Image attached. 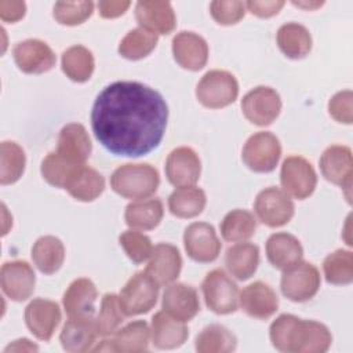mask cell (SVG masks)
<instances>
[{
    "mask_svg": "<svg viewBox=\"0 0 353 353\" xmlns=\"http://www.w3.org/2000/svg\"><path fill=\"white\" fill-rule=\"evenodd\" d=\"M276 40L281 52L291 59L305 58L312 50L310 32L296 22L281 25L277 30Z\"/></svg>",
    "mask_w": 353,
    "mask_h": 353,
    "instance_id": "f546056e",
    "label": "cell"
},
{
    "mask_svg": "<svg viewBox=\"0 0 353 353\" xmlns=\"http://www.w3.org/2000/svg\"><path fill=\"white\" fill-rule=\"evenodd\" d=\"M303 248L299 240L284 232L273 233L266 241V256L273 268L284 270L301 261Z\"/></svg>",
    "mask_w": 353,
    "mask_h": 353,
    "instance_id": "83f0119b",
    "label": "cell"
},
{
    "mask_svg": "<svg viewBox=\"0 0 353 353\" xmlns=\"http://www.w3.org/2000/svg\"><path fill=\"white\" fill-rule=\"evenodd\" d=\"M239 95V83L236 77L226 72L214 69L207 72L196 87L199 102L210 109H221L236 101Z\"/></svg>",
    "mask_w": 353,
    "mask_h": 353,
    "instance_id": "277c9868",
    "label": "cell"
},
{
    "mask_svg": "<svg viewBox=\"0 0 353 353\" xmlns=\"http://www.w3.org/2000/svg\"><path fill=\"white\" fill-rule=\"evenodd\" d=\"M241 110L248 121L263 127L272 124L281 110V99L276 90L258 85L241 99Z\"/></svg>",
    "mask_w": 353,
    "mask_h": 353,
    "instance_id": "8fae6325",
    "label": "cell"
},
{
    "mask_svg": "<svg viewBox=\"0 0 353 353\" xmlns=\"http://www.w3.org/2000/svg\"><path fill=\"white\" fill-rule=\"evenodd\" d=\"M183 245L189 258L201 263L215 261L222 247L214 226L205 222H193L185 229Z\"/></svg>",
    "mask_w": 353,
    "mask_h": 353,
    "instance_id": "7c38bea8",
    "label": "cell"
},
{
    "mask_svg": "<svg viewBox=\"0 0 353 353\" xmlns=\"http://www.w3.org/2000/svg\"><path fill=\"white\" fill-rule=\"evenodd\" d=\"M284 6L283 0H266V1H256V0H251L245 3V8L259 17V18H269L276 15Z\"/></svg>",
    "mask_w": 353,
    "mask_h": 353,
    "instance_id": "7dc6e473",
    "label": "cell"
},
{
    "mask_svg": "<svg viewBox=\"0 0 353 353\" xmlns=\"http://www.w3.org/2000/svg\"><path fill=\"white\" fill-rule=\"evenodd\" d=\"M160 185L159 171L148 163H127L117 167L110 176L112 189L125 199L150 197Z\"/></svg>",
    "mask_w": 353,
    "mask_h": 353,
    "instance_id": "3957f363",
    "label": "cell"
},
{
    "mask_svg": "<svg viewBox=\"0 0 353 353\" xmlns=\"http://www.w3.org/2000/svg\"><path fill=\"white\" fill-rule=\"evenodd\" d=\"M225 265L237 280L250 279L259 265V248L252 243H237L228 248Z\"/></svg>",
    "mask_w": 353,
    "mask_h": 353,
    "instance_id": "4dcf8cb0",
    "label": "cell"
},
{
    "mask_svg": "<svg viewBox=\"0 0 353 353\" xmlns=\"http://www.w3.org/2000/svg\"><path fill=\"white\" fill-rule=\"evenodd\" d=\"M294 6H298V7H305V8H316V7H320L323 4V1L320 3H299V1H292Z\"/></svg>",
    "mask_w": 353,
    "mask_h": 353,
    "instance_id": "816d5d0a",
    "label": "cell"
},
{
    "mask_svg": "<svg viewBox=\"0 0 353 353\" xmlns=\"http://www.w3.org/2000/svg\"><path fill=\"white\" fill-rule=\"evenodd\" d=\"M81 165H84V164H81ZM81 165L70 163L69 160H66L57 152H51L43 159L40 171H41L43 178L50 185H52L55 188H63L68 178L72 175V172Z\"/></svg>",
    "mask_w": 353,
    "mask_h": 353,
    "instance_id": "b9f144b4",
    "label": "cell"
},
{
    "mask_svg": "<svg viewBox=\"0 0 353 353\" xmlns=\"http://www.w3.org/2000/svg\"><path fill=\"white\" fill-rule=\"evenodd\" d=\"M26 11L23 1H0V18L6 22L19 21Z\"/></svg>",
    "mask_w": 353,
    "mask_h": 353,
    "instance_id": "c3c4849f",
    "label": "cell"
},
{
    "mask_svg": "<svg viewBox=\"0 0 353 353\" xmlns=\"http://www.w3.org/2000/svg\"><path fill=\"white\" fill-rule=\"evenodd\" d=\"M61 321L59 305L54 301L36 298L25 309V323L29 331L40 341H50Z\"/></svg>",
    "mask_w": 353,
    "mask_h": 353,
    "instance_id": "e0dca14e",
    "label": "cell"
},
{
    "mask_svg": "<svg viewBox=\"0 0 353 353\" xmlns=\"http://www.w3.org/2000/svg\"><path fill=\"white\" fill-rule=\"evenodd\" d=\"M3 292L12 301H26L34 291L36 274L26 261L4 262L0 270Z\"/></svg>",
    "mask_w": 353,
    "mask_h": 353,
    "instance_id": "9a60e30c",
    "label": "cell"
},
{
    "mask_svg": "<svg viewBox=\"0 0 353 353\" xmlns=\"http://www.w3.org/2000/svg\"><path fill=\"white\" fill-rule=\"evenodd\" d=\"M124 320V313L119 303V296L116 294H105L101 302V309L98 316L94 319L95 327L99 336L113 335L119 325Z\"/></svg>",
    "mask_w": 353,
    "mask_h": 353,
    "instance_id": "60d3db41",
    "label": "cell"
},
{
    "mask_svg": "<svg viewBox=\"0 0 353 353\" xmlns=\"http://www.w3.org/2000/svg\"><path fill=\"white\" fill-rule=\"evenodd\" d=\"M199 353H229L237 346L233 332L221 324H210L201 330L194 341Z\"/></svg>",
    "mask_w": 353,
    "mask_h": 353,
    "instance_id": "d590c367",
    "label": "cell"
},
{
    "mask_svg": "<svg viewBox=\"0 0 353 353\" xmlns=\"http://www.w3.org/2000/svg\"><path fill=\"white\" fill-rule=\"evenodd\" d=\"M152 342L157 349H175L183 345L186 341L189 331L185 325V321H181L167 312H157L152 317V328H150Z\"/></svg>",
    "mask_w": 353,
    "mask_h": 353,
    "instance_id": "4316f807",
    "label": "cell"
},
{
    "mask_svg": "<svg viewBox=\"0 0 353 353\" xmlns=\"http://www.w3.org/2000/svg\"><path fill=\"white\" fill-rule=\"evenodd\" d=\"M320 170L323 176L346 190L347 201H350V186L353 175V159L349 146L331 145L320 157Z\"/></svg>",
    "mask_w": 353,
    "mask_h": 353,
    "instance_id": "4fadbf2b",
    "label": "cell"
},
{
    "mask_svg": "<svg viewBox=\"0 0 353 353\" xmlns=\"http://www.w3.org/2000/svg\"><path fill=\"white\" fill-rule=\"evenodd\" d=\"M325 280L330 284L343 285L353 281V254L346 250H336L323 262Z\"/></svg>",
    "mask_w": 353,
    "mask_h": 353,
    "instance_id": "ab89813d",
    "label": "cell"
},
{
    "mask_svg": "<svg viewBox=\"0 0 353 353\" xmlns=\"http://www.w3.org/2000/svg\"><path fill=\"white\" fill-rule=\"evenodd\" d=\"M281 156L279 138L269 131H259L251 135L244 143L241 159L255 172H270L276 168Z\"/></svg>",
    "mask_w": 353,
    "mask_h": 353,
    "instance_id": "ba28073f",
    "label": "cell"
},
{
    "mask_svg": "<svg viewBox=\"0 0 353 353\" xmlns=\"http://www.w3.org/2000/svg\"><path fill=\"white\" fill-rule=\"evenodd\" d=\"M182 269V258L179 250L168 243H160L153 247L150 261L146 265V273L160 285H165L176 280Z\"/></svg>",
    "mask_w": 353,
    "mask_h": 353,
    "instance_id": "44dd1931",
    "label": "cell"
},
{
    "mask_svg": "<svg viewBox=\"0 0 353 353\" xmlns=\"http://www.w3.org/2000/svg\"><path fill=\"white\" fill-rule=\"evenodd\" d=\"M168 120L163 95L139 81H114L97 97L91 127L99 143L114 156L139 157L161 142Z\"/></svg>",
    "mask_w": 353,
    "mask_h": 353,
    "instance_id": "6da1fadb",
    "label": "cell"
},
{
    "mask_svg": "<svg viewBox=\"0 0 353 353\" xmlns=\"http://www.w3.org/2000/svg\"><path fill=\"white\" fill-rule=\"evenodd\" d=\"M119 241L127 256L135 263H142L152 255L153 245L150 239L135 229L123 232L119 237Z\"/></svg>",
    "mask_w": 353,
    "mask_h": 353,
    "instance_id": "ee69618b",
    "label": "cell"
},
{
    "mask_svg": "<svg viewBox=\"0 0 353 353\" xmlns=\"http://www.w3.org/2000/svg\"><path fill=\"white\" fill-rule=\"evenodd\" d=\"M201 172V163L197 153L188 146L174 149L165 161V175L174 186H193Z\"/></svg>",
    "mask_w": 353,
    "mask_h": 353,
    "instance_id": "ac0fdd59",
    "label": "cell"
},
{
    "mask_svg": "<svg viewBox=\"0 0 353 353\" xmlns=\"http://www.w3.org/2000/svg\"><path fill=\"white\" fill-rule=\"evenodd\" d=\"M92 1H58L54 4V18L68 26H76L83 23L92 15Z\"/></svg>",
    "mask_w": 353,
    "mask_h": 353,
    "instance_id": "7bdbcfd3",
    "label": "cell"
},
{
    "mask_svg": "<svg viewBox=\"0 0 353 353\" xmlns=\"http://www.w3.org/2000/svg\"><path fill=\"white\" fill-rule=\"evenodd\" d=\"M172 55L179 66L196 72L208 61V44L197 33L182 30L172 39Z\"/></svg>",
    "mask_w": 353,
    "mask_h": 353,
    "instance_id": "d6986e66",
    "label": "cell"
},
{
    "mask_svg": "<svg viewBox=\"0 0 353 353\" xmlns=\"http://www.w3.org/2000/svg\"><path fill=\"white\" fill-rule=\"evenodd\" d=\"M157 34L143 29H131L119 44V54L130 61H138L148 57L157 46Z\"/></svg>",
    "mask_w": 353,
    "mask_h": 353,
    "instance_id": "74e56055",
    "label": "cell"
},
{
    "mask_svg": "<svg viewBox=\"0 0 353 353\" xmlns=\"http://www.w3.org/2000/svg\"><path fill=\"white\" fill-rule=\"evenodd\" d=\"M159 284L146 273H135L123 287L119 303L124 316H138L148 313L157 302Z\"/></svg>",
    "mask_w": 353,
    "mask_h": 353,
    "instance_id": "5b68a950",
    "label": "cell"
},
{
    "mask_svg": "<svg viewBox=\"0 0 353 353\" xmlns=\"http://www.w3.org/2000/svg\"><path fill=\"white\" fill-rule=\"evenodd\" d=\"M130 1H109V0H102L98 3V10L99 15L102 18H117L123 15L127 8L130 7Z\"/></svg>",
    "mask_w": 353,
    "mask_h": 353,
    "instance_id": "681fc988",
    "label": "cell"
},
{
    "mask_svg": "<svg viewBox=\"0 0 353 353\" xmlns=\"http://www.w3.org/2000/svg\"><path fill=\"white\" fill-rule=\"evenodd\" d=\"M10 350H17V352H21V350H32V352H36L39 350V347L36 345H33L29 339L26 338H22V339H18V341H14L12 343H10L4 352H10Z\"/></svg>",
    "mask_w": 353,
    "mask_h": 353,
    "instance_id": "f907efd6",
    "label": "cell"
},
{
    "mask_svg": "<svg viewBox=\"0 0 353 353\" xmlns=\"http://www.w3.org/2000/svg\"><path fill=\"white\" fill-rule=\"evenodd\" d=\"M98 331L94 317H69L63 324L59 341L62 347L70 353H83L92 349Z\"/></svg>",
    "mask_w": 353,
    "mask_h": 353,
    "instance_id": "d4e9b609",
    "label": "cell"
},
{
    "mask_svg": "<svg viewBox=\"0 0 353 353\" xmlns=\"http://www.w3.org/2000/svg\"><path fill=\"white\" fill-rule=\"evenodd\" d=\"M150 330L146 321L135 320L117 330L110 339L102 341L94 347L95 352H121V353H141L146 352L149 346Z\"/></svg>",
    "mask_w": 353,
    "mask_h": 353,
    "instance_id": "2e32d148",
    "label": "cell"
},
{
    "mask_svg": "<svg viewBox=\"0 0 353 353\" xmlns=\"http://www.w3.org/2000/svg\"><path fill=\"white\" fill-rule=\"evenodd\" d=\"M92 150L90 135L83 124L69 123L62 127L58 137L57 153L74 164H85Z\"/></svg>",
    "mask_w": 353,
    "mask_h": 353,
    "instance_id": "cb8c5ba5",
    "label": "cell"
},
{
    "mask_svg": "<svg viewBox=\"0 0 353 353\" xmlns=\"http://www.w3.org/2000/svg\"><path fill=\"white\" fill-rule=\"evenodd\" d=\"M164 208L160 199H146L130 203L124 211L125 223L132 229L150 230L163 219Z\"/></svg>",
    "mask_w": 353,
    "mask_h": 353,
    "instance_id": "1f68e13d",
    "label": "cell"
},
{
    "mask_svg": "<svg viewBox=\"0 0 353 353\" xmlns=\"http://www.w3.org/2000/svg\"><path fill=\"white\" fill-rule=\"evenodd\" d=\"M254 211L263 225L269 228H280L291 221L295 207L284 190L276 186H269L256 194Z\"/></svg>",
    "mask_w": 353,
    "mask_h": 353,
    "instance_id": "9c48e42d",
    "label": "cell"
},
{
    "mask_svg": "<svg viewBox=\"0 0 353 353\" xmlns=\"http://www.w3.org/2000/svg\"><path fill=\"white\" fill-rule=\"evenodd\" d=\"M161 307L170 316L186 323L200 310L197 291L192 285L183 283L170 284L163 292Z\"/></svg>",
    "mask_w": 353,
    "mask_h": 353,
    "instance_id": "7402d4cb",
    "label": "cell"
},
{
    "mask_svg": "<svg viewBox=\"0 0 353 353\" xmlns=\"http://www.w3.org/2000/svg\"><path fill=\"white\" fill-rule=\"evenodd\" d=\"M25 164L23 149L12 141H3L0 145V183L11 185L17 182L23 174Z\"/></svg>",
    "mask_w": 353,
    "mask_h": 353,
    "instance_id": "f35d334b",
    "label": "cell"
},
{
    "mask_svg": "<svg viewBox=\"0 0 353 353\" xmlns=\"http://www.w3.org/2000/svg\"><path fill=\"white\" fill-rule=\"evenodd\" d=\"M62 72L76 83L87 81L95 68L92 52L84 46H72L63 51L61 58Z\"/></svg>",
    "mask_w": 353,
    "mask_h": 353,
    "instance_id": "e575fe53",
    "label": "cell"
},
{
    "mask_svg": "<svg viewBox=\"0 0 353 353\" xmlns=\"http://www.w3.org/2000/svg\"><path fill=\"white\" fill-rule=\"evenodd\" d=\"M269 336L272 345L285 353H324L332 342L324 324L285 313L270 324Z\"/></svg>",
    "mask_w": 353,
    "mask_h": 353,
    "instance_id": "7a4b0ae2",
    "label": "cell"
},
{
    "mask_svg": "<svg viewBox=\"0 0 353 353\" xmlns=\"http://www.w3.org/2000/svg\"><path fill=\"white\" fill-rule=\"evenodd\" d=\"M280 182L287 194L303 200L314 192L317 175L305 157L290 156L281 164Z\"/></svg>",
    "mask_w": 353,
    "mask_h": 353,
    "instance_id": "30bf717a",
    "label": "cell"
},
{
    "mask_svg": "<svg viewBox=\"0 0 353 353\" xmlns=\"http://www.w3.org/2000/svg\"><path fill=\"white\" fill-rule=\"evenodd\" d=\"M280 288L283 295L290 301L306 302L312 299L320 288V273L313 263L298 261L284 269Z\"/></svg>",
    "mask_w": 353,
    "mask_h": 353,
    "instance_id": "52a82bcc",
    "label": "cell"
},
{
    "mask_svg": "<svg viewBox=\"0 0 353 353\" xmlns=\"http://www.w3.org/2000/svg\"><path fill=\"white\" fill-rule=\"evenodd\" d=\"M135 18L141 28L154 34H168L176 26L175 12L168 1H138L135 6Z\"/></svg>",
    "mask_w": 353,
    "mask_h": 353,
    "instance_id": "ffe728a7",
    "label": "cell"
},
{
    "mask_svg": "<svg viewBox=\"0 0 353 353\" xmlns=\"http://www.w3.org/2000/svg\"><path fill=\"white\" fill-rule=\"evenodd\" d=\"M211 17L219 25H234L245 14V3L232 0V1H212L210 4Z\"/></svg>",
    "mask_w": 353,
    "mask_h": 353,
    "instance_id": "f6af8a7d",
    "label": "cell"
},
{
    "mask_svg": "<svg viewBox=\"0 0 353 353\" xmlns=\"http://www.w3.org/2000/svg\"><path fill=\"white\" fill-rule=\"evenodd\" d=\"M205 305L216 314L234 313L239 307V287L222 270L214 269L204 277L201 283Z\"/></svg>",
    "mask_w": 353,
    "mask_h": 353,
    "instance_id": "8992f818",
    "label": "cell"
},
{
    "mask_svg": "<svg viewBox=\"0 0 353 353\" xmlns=\"http://www.w3.org/2000/svg\"><path fill=\"white\" fill-rule=\"evenodd\" d=\"M239 302L244 313L259 320L269 319L279 307L277 294L262 281H254L247 285L241 291Z\"/></svg>",
    "mask_w": 353,
    "mask_h": 353,
    "instance_id": "603a6c76",
    "label": "cell"
},
{
    "mask_svg": "<svg viewBox=\"0 0 353 353\" xmlns=\"http://www.w3.org/2000/svg\"><path fill=\"white\" fill-rule=\"evenodd\" d=\"M97 301V287L85 277L70 283L63 294L62 303L69 317H94Z\"/></svg>",
    "mask_w": 353,
    "mask_h": 353,
    "instance_id": "484cf974",
    "label": "cell"
},
{
    "mask_svg": "<svg viewBox=\"0 0 353 353\" xmlns=\"http://www.w3.org/2000/svg\"><path fill=\"white\" fill-rule=\"evenodd\" d=\"M12 55L19 70L30 74L48 72L57 62V57L51 47L39 39H28L17 43Z\"/></svg>",
    "mask_w": 353,
    "mask_h": 353,
    "instance_id": "5bb4252c",
    "label": "cell"
},
{
    "mask_svg": "<svg viewBox=\"0 0 353 353\" xmlns=\"http://www.w3.org/2000/svg\"><path fill=\"white\" fill-rule=\"evenodd\" d=\"M256 219L247 210H232L221 222V234L226 241H244L255 234Z\"/></svg>",
    "mask_w": 353,
    "mask_h": 353,
    "instance_id": "8d00e7d4",
    "label": "cell"
},
{
    "mask_svg": "<svg viewBox=\"0 0 353 353\" xmlns=\"http://www.w3.org/2000/svg\"><path fill=\"white\" fill-rule=\"evenodd\" d=\"M207 197L203 189L196 186H181L168 197L170 212L178 218H193L203 212Z\"/></svg>",
    "mask_w": 353,
    "mask_h": 353,
    "instance_id": "836d02e7",
    "label": "cell"
},
{
    "mask_svg": "<svg viewBox=\"0 0 353 353\" xmlns=\"http://www.w3.org/2000/svg\"><path fill=\"white\" fill-rule=\"evenodd\" d=\"M353 92L350 90L336 92L328 102V113L338 123L350 124L353 120L352 113Z\"/></svg>",
    "mask_w": 353,
    "mask_h": 353,
    "instance_id": "bcb514c9",
    "label": "cell"
},
{
    "mask_svg": "<svg viewBox=\"0 0 353 353\" xmlns=\"http://www.w3.org/2000/svg\"><path fill=\"white\" fill-rule=\"evenodd\" d=\"M32 259L44 274H52L63 263L65 247L55 236H41L32 247Z\"/></svg>",
    "mask_w": 353,
    "mask_h": 353,
    "instance_id": "d6a6232c",
    "label": "cell"
},
{
    "mask_svg": "<svg viewBox=\"0 0 353 353\" xmlns=\"http://www.w3.org/2000/svg\"><path fill=\"white\" fill-rule=\"evenodd\" d=\"M63 189L79 201H92L105 189V178L85 164L79 167L68 178Z\"/></svg>",
    "mask_w": 353,
    "mask_h": 353,
    "instance_id": "f1b7e54d",
    "label": "cell"
}]
</instances>
